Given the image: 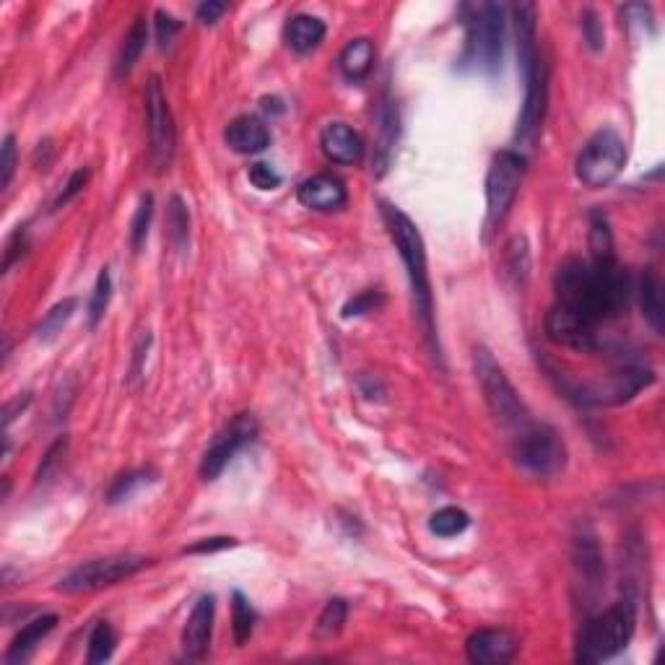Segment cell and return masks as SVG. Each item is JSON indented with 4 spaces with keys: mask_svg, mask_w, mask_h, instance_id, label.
Wrapping results in <instances>:
<instances>
[{
    "mask_svg": "<svg viewBox=\"0 0 665 665\" xmlns=\"http://www.w3.org/2000/svg\"><path fill=\"white\" fill-rule=\"evenodd\" d=\"M554 286L556 302L572 307L595 325L619 317L627 310L632 294L629 273L621 268L616 255L590 258V263L575 258L567 260L559 265Z\"/></svg>",
    "mask_w": 665,
    "mask_h": 665,
    "instance_id": "cell-1",
    "label": "cell"
},
{
    "mask_svg": "<svg viewBox=\"0 0 665 665\" xmlns=\"http://www.w3.org/2000/svg\"><path fill=\"white\" fill-rule=\"evenodd\" d=\"M382 221L388 226V234L393 245L398 247L403 265H406L408 284H411V297H414V310L419 317L421 330L432 349H437V325H434V294L432 281H429V265H427V247L421 239L419 226L403 214L401 208L393 203L382 201Z\"/></svg>",
    "mask_w": 665,
    "mask_h": 665,
    "instance_id": "cell-2",
    "label": "cell"
},
{
    "mask_svg": "<svg viewBox=\"0 0 665 665\" xmlns=\"http://www.w3.org/2000/svg\"><path fill=\"white\" fill-rule=\"evenodd\" d=\"M637 624V606L632 595H624L614 606L585 621L577 640V663H601L614 658L629 645Z\"/></svg>",
    "mask_w": 665,
    "mask_h": 665,
    "instance_id": "cell-3",
    "label": "cell"
},
{
    "mask_svg": "<svg viewBox=\"0 0 665 665\" xmlns=\"http://www.w3.org/2000/svg\"><path fill=\"white\" fill-rule=\"evenodd\" d=\"M473 369H476L478 385H481V393H484V401L489 406L491 416L502 424L504 429H512V432H523L530 424V414L525 408L523 398L515 390V385L510 382L507 372L499 367V362L491 356L489 349L478 346L473 351Z\"/></svg>",
    "mask_w": 665,
    "mask_h": 665,
    "instance_id": "cell-4",
    "label": "cell"
},
{
    "mask_svg": "<svg viewBox=\"0 0 665 665\" xmlns=\"http://www.w3.org/2000/svg\"><path fill=\"white\" fill-rule=\"evenodd\" d=\"M515 458L530 476L554 478L567 468V445L554 427L530 421L523 432L515 434Z\"/></svg>",
    "mask_w": 665,
    "mask_h": 665,
    "instance_id": "cell-5",
    "label": "cell"
},
{
    "mask_svg": "<svg viewBox=\"0 0 665 665\" xmlns=\"http://www.w3.org/2000/svg\"><path fill=\"white\" fill-rule=\"evenodd\" d=\"M523 177L525 156L520 151L504 149L491 159L489 175H486V239L510 214L517 190L523 185Z\"/></svg>",
    "mask_w": 665,
    "mask_h": 665,
    "instance_id": "cell-6",
    "label": "cell"
},
{
    "mask_svg": "<svg viewBox=\"0 0 665 665\" xmlns=\"http://www.w3.org/2000/svg\"><path fill=\"white\" fill-rule=\"evenodd\" d=\"M627 164V143L614 128H601L577 156V180L588 188H608Z\"/></svg>",
    "mask_w": 665,
    "mask_h": 665,
    "instance_id": "cell-7",
    "label": "cell"
},
{
    "mask_svg": "<svg viewBox=\"0 0 665 665\" xmlns=\"http://www.w3.org/2000/svg\"><path fill=\"white\" fill-rule=\"evenodd\" d=\"M473 16L468 19V47L465 60L484 68L497 71L504 55V24H507V6L502 3H481L471 8Z\"/></svg>",
    "mask_w": 665,
    "mask_h": 665,
    "instance_id": "cell-8",
    "label": "cell"
},
{
    "mask_svg": "<svg viewBox=\"0 0 665 665\" xmlns=\"http://www.w3.org/2000/svg\"><path fill=\"white\" fill-rule=\"evenodd\" d=\"M146 564H149V559L136 554L104 556V559H94V562H86L68 572L60 580L58 590H63V593H94V590L112 588L117 582H125L138 575Z\"/></svg>",
    "mask_w": 665,
    "mask_h": 665,
    "instance_id": "cell-9",
    "label": "cell"
},
{
    "mask_svg": "<svg viewBox=\"0 0 665 665\" xmlns=\"http://www.w3.org/2000/svg\"><path fill=\"white\" fill-rule=\"evenodd\" d=\"M146 123H149L146 128H149L151 162L156 169H167L175 159L177 130L159 76H151L146 84Z\"/></svg>",
    "mask_w": 665,
    "mask_h": 665,
    "instance_id": "cell-10",
    "label": "cell"
},
{
    "mask_svg": "<svg viewBox=\"0 0 665 665\" xmlns=\"http://www.w3.org/2000/svg\"><path fill=\"white\" fill-rule=\"evenodd\" d=\"M655 382V372L642 362H624L611 369L606 385H582L575 388V395L582 403L593 406H619L632 401L640 390L650 388Z\"/></svg>",
    "mask_w": 665,
    "mask_h": 665,
    "instance_id": "cell-11",
    "label": "cell"
},
{
    "mask_svg": "<svg viewBox=\"0 0 665 665\" xmlns=\"http://www.w3.org/2000/svg\"><path fill=\"white\" fill-rule=\"evenodd\" d=\"M258 437V419L252 414H237L208 445L206 455L201 460V478L203 481H216L226 465L239 450H245Z\"/></svg>",
    "mask_w": 665,
    "mask_h": 665,
    "instance_id": "cell-12",
    "label": "cell"
},
{
    "mask_svg": "<svg viewBox=\"0 0 665 665\" xmlns=\"http://www.w3.org/2000/svg\"><path fill=\"white\" fill-rule=\"evenodd\" d=\"M525 81V99L520 120H517V141L523 143V149H533L541 136L543 117H546V102H549V68L538 60L536 68L523 78Z\"/></svg>",
    "mask_w": 665,
    "mask_h": 665,
    "instance_id": "cell-13",
    "label": "cell"
},
{
    "mask_svg": "<svg viewBox=\"0 0 665 665\" xmlns=\"http://www.w3.org/2000/svg\"><path fill=\"white\" fill-rule=\"evenodd\" d=\"M543 325H546V336L559 346L575 351H593L598 346V325L559 302H554Z\"/></svg>",
    "mask_w": 665,
    "mask_h": 665,
    "instance_id": "cell-14",
    "label": "cell"
},
{
    "mask_svg": "<svg viewBox=\"0 0 665 665\" xmlns=\"http://www.w3.org/2000/svg\"><path fill=\"white\" fill-rule=\"evenodd\" d=\"M214 616L216 598L214 595H201L190 611L185 629H182V655L185 660H203L211 650V637H214Z\"/></svg>",
    "mask_w": 665,
    "mask_h": 665,
    "instance_id": "cell-15",
    "label": "cell"
},
{
    "mask_svg": "<svg viewBox=\"0 0 665 665\" xmlns=\"http://www.w3.org/2000/svg\"><path fill=\"white\" fill-rule=\"evenodd\" d=\"M517 637L507 629H478L465 642V655L478 665H504L517 655Z\"/></svg>",
    "mask_w": 665,
    "mask_h": 665,
    "instance_id": "cell-16",
    "label": "cell"
},
{
    "mask_svg": "<svg viewBox=\"0 0 665 665\" xmlns=\"http://www.w3.org/2000/svg\"><path fill=\"white\" fill-rule=\"evenodd\" d=\"M320 149L325 159L341 167H354L362 162L364 141L351 125L346 123H328L320 133Z\"/></svg>",
    "mask_w": 665,
    "mask_h": 665,
    "instance_id": "cell-17",
    "label": "cell"
},
{
    "mask_svg": "<svg viewBox=\"0 0 665 665\" xmlns=\"http://www.w3.org/2000/svg\"><path fill=\"white\" fill-rule=\"evenodd\" d=\"M297 198L304 208H312V211H338L349 203L346 185L333 175H315L304 180L297 190Z\"/></svg>",
    "mask_w": 665,
    "mask_h": 665,
    "instance_id": "cell-18",
    "label": "cell"
},
{
    "mask_svg": "<svg viewBox=\"0 0 665 665\" xmlns=\"http://www.w3.org/2000/svg\"><path fill=\"white\" fill-rule=\"evenodd\" d=\"M512 24H515L520 73H523L525 78L536 68L538 60H541L536 34V6H533V3H517V6H512Z\"/></svg>",
    "mask_w": 665,
    "mask_h": 665,
    "instance_id": "cell-19",
    "label": "cell"
},
{
    "mask_svg": "<svg viewBox=\"0 0 665 665\" xmlns=\"http://www.w3.org/2000/svg\"><path fill=\"white\" fill-rule=\"evenodd\" d=\"M226 146L237 154H260V151L268 149V143H271V130L268 125L260 120V117L252 115H242L234 117L229 128L224 133Z\"/></svg>",
    "mask_w": 665,
    "mask_h": 665,
    "instance_id": "cell-20",
    "label": "cell"
},
{
    "mask_svg": "<svg viewBox=\"0 0 665 665\" xmlns=\"http://www.w3.org/2000/svg\"><path fill=\"white\" fill-rule=\"evenodd\" d=\"M377 143H375V175L380 177L390 164V156H393L395 141H398V104L390 97L382 99V107L377 112Z\"/></svg>",
    "mask_w": 665,
    "mask_h": 665,
    "instance_id": "cell-21",
    "label": "cell"
},
{
    "mask_svg": "<svg viewBox=\"0 0 665 665\" xmlns=\"http://www.w3.org/2000/svg\"><path fill=\"white\" fill-rule=\"evenodd\" d=\"M372 65H375V42L367 37L351 39L349 45L343 47L341 58H338V68L351 84H362L364 78L372 73Z\"/></svg>",
    "mask_w": 665,
    "mask_h": 665,
    "instance_id": "cell-22",
    "label": "cell"
},
{
    "mask_svg": "<svg viewBox=\"0 0 665 665\" xmlns=\"http://www.w3.org/2000/svg\"><path fill=\"white\" fill-rule=\"evenodd\" d=\"M55 627H58V616L55 614L37 616L34 621H29V624H26V627L11 640V647H8L6 653V663H21V660L29 658Z\"/></svg>",
    "mask_w": 665,
    "mask_h": 665,
    "instance_id": "cell-23",
    "label": "cell"
},
{
    "mask_svg": "<svg viewBox=\"0 0 665 665\" xmlns=\"http://www.w3.org/2000/svg\"><path fill=\"white\" fill-rule=\"evenodd\" d=\"M325 39V21L310 16V13H297L286 24V45L299 55L317 50Z\"/></svg>",
    "mask_w": 665,
    "mask_h": 665,
    "instance_id": "cell-24",
    "label": "cell"
},
{
    "mask_svg": "<svg viewBox=\"0 0 665 665\" xmlns=\"http://www.w3.org/2000/svg\"><path fill=\"white\" fill-rule=\"evenodd\" d=\"M637 297H640L642 315L650 325H653L655 333H663V320H665V304H663V284H660V276L655 271L647 268L642 273L640 284H637Z\"/></svg>",
    "mask_w": 665,
    "mask_h": 665,
    "instance_id": "cell-25",
    "label": "cell"
},
{
    "mask_svg": "<svg viewBox=\"0 0 665 665\" xmlns=\"http://www.w3.org/2000/svg\"><path fill=\"white\" fill-rule=\"evenodd\" d=\"M146 42H149V24H146L143 16H138V19L133 21V26H130V32L125 34L123 47H120V55H117V63H115L117 78H125L130 71H133V68H136V63L141 60L143 50H146Z\"/></svg>",
    "mask_w": 665,
    "mask_h": 665,
    "instance_id": "cell-26",
    "label": "cell"
},
{
    "mask_svg": "<svg viewBox=\"0 0 665 665\" xmlns=\"http://www.w3.org/2000/svg\"><path fill=\"white\" fill-rule=\"evenodd\" d=\"M575 562L577 569L582 572L585 580H590V585H598L603 575V556L598 543H595L593 533H582L575 541Z\"/></svg>",
    "mask_w": 665,
    "mask_h": 665,
    "instance_id": "cell-27",
    "label": "cell"
},
{
    "mask_svg": "<svg viewBox=\"0 0 665 665\" xmlns=\"http://www.w3.org/2000/svg\"><path fill=\"white\" fill-rule=\"evenodd\" d=\"M167 229H169V239H172L175 250H180V252L188 250L190 247V211L180 195H172V198H169Z\"/></svg>",
    "mask_w": 665,
    "mask_h": 665,
    "instance_id": "cell-28",
    "label": "cell"
},
{
    "mask_svg": "<svg viewBox=\"0 0 665 665\" xmlns=\"http://www.w3.org/2000/svg\"><path fill=\"white\" fill-rule=\"evenodd\" d=\"M76 304H78L76 299H63V302L55 304V307L42 317V323L37 325V341L39 343L55 341V338L63 333L65 325H68V320L73 317V312H76Z\"/></svg>",
    "mask_w": 665,
    "mask_h": 665,
    "instance_id": "cell-29",
    "label": "cell"
},
{
    "mask_svg": "<svg viewBox=\"0 0 665 665\" xmlns=\"http://www.w3.org/2000/svg\"><path fill=\"white\" fill-rule=\"evenodd\" d=\"M255 624H258V614H255V608L250 606V601L245 598V593L234 590L232 593V629H234V642H237L239 647L250 640L252 632H255Z\"/></svg>",
    "mask_w": 665,
    "mask_h": 665,
    "instance_id": "cell-30",
    "label": "cell"
},
{
    "mask_svg": "<svg viewBox=\"0 0 665 665\" xmlns=\"http://www.w3.org/2000/svg\"><path fill=\"white\" fill-rule=\"evenodd\" d=\"M468 525H471V517H468L465 510H460V507H442V510L434 512L432 520H429V530L440 538L460 536V533L468 530Z\"/></svg>",
    "mask_w": 665,
    "mask_h": 665,
    "instance_id": "cell-31",
    "label": "cell"
},
{
    "mask_svg": "<svg viewBox=\"0 0 665 665\" xmlns=\"http://www.w3.org/2000/svg\"><path fill=\"white\" fill-rule=\"evenodd\" d=\"M346 616H349V606H346L343 598H333V601L325 603V608L320 611L315 624L317 640H333L343 629V624H346Z\"/></svg>",
    "mask_w": 665,
    "mask_h": 665,
    "instance_id": "cell-32",
    "label": "cell"
},
{
    "mask_svg": "<svg viewBox=\"0 0 665 665\" xmlns=\"http://www.w3.org/2000/svg\"><path fill=\"white\" fill-rule=\"evenodd\" d=\"M156 481V473L149 471V468H141V471H130L125 473V476H120L115 481V484L110 486V491H107V502L110 504H120V502H128L136 491H141L143 486H149Z\"/></svg>",
    "mask_w": 665,
    "mask_h": 665,
    "instance_id": "cell-33",
    "label": "cell"
},
{
    "mask_svg": "<svg viewBox=\"0 0 665 665\" xmlns=\"http://www.w3.org/2000/svg\"><path fill=\"white\" fill-rule=\"evenodd\" d=\"M115 647L117 634L115 629H112V624L110 621H99L89 637V655H86V660H89V663H107V660L112 658V653H115Z\"/></svg>",
    "mask_w": 665,
    "mask_h": 665,
    "instance_id": "cell-34",
    "label": "cell"
},
{
    "mask_svg": "<svg viewBox=\"0 0 665 665\" xmlns=\"http://www.w3.org/2000/svg\"><path fill=\"white\" fill-rule=\"evenodd\" d=\"M590 255H593V258L616 255L614 234H611L606 214H601V211H593V216H590Z\"/></svg>",
    "mask_w": 665,
    "mask_h": 665,
    "instance_id": "cell-35",
    "label": "cell"
},
{
    "mask_svg": "<svg viewBox=\"0 0 665 665\" xmlns=\"http://www.w3.org/2000/svg\"><path fill=\"white\" fill-rule=\"evenodd\" d=\"M112 299V276L110 268H102L97 276V284H94V291H91V302H89V325L91 328H97L99 320L104 317L107 307H110Z\"/></svg>",
    "mask_w": 665,
    "mask_h": 665,
    "instance_id": "cell-36",
    "label": "cell"
},
{
    "mask_svg": "<svg viewBox=\"0 0 665 665\" xmlns=\"http://www.w3.org/2000/svg\"><path fill=\"white\" fill-rule=\"evenodd\" d=\"M151 216H154V195L146 193L141 195V203L136 208V216H133V224H130V245H133V252H138L149 237V226H151Z\"/></svg>",
    "mask_w": 665,
    "mask_h": 665,
    "instance_id": "cell-37",
    "label": "cell"
},
{
    "mask_svg": "<svg viewBox=\"0 0 665 665\" xmlns=\"http://www.w3.org/2000/svg\"><path fill=\"white\" fill-rule=\"evenodd\" d=\"M385 304V294L377 289H367L362 291V294H356L354 299H349L346 302V307H343V317L349 320V317H362V315H369V312H377Z\"/></svg>",
    "mask_w": 665,
    "mask_h": 665,
    "instance_id": "cell-38",
    "label": "cell"
},
{
    "mask_svg": "<svg viewBox=\"0 0 665 665\" xmlns=\"http://www.w3.org/2000/svg\"><path fill=\"white\" fill-rule=\"evenodd\" d=\"M530 271V252L525 237H515L510 245V273L515 276L517 284H525Z\"/></svg>",
    "mask_w": 665,
    "mask_h": 665,
    "instance_id": "cell-39",
    "label": "cell"
},
{
    "mask_svg": "<svg viewBox=\"0 0 665 665\" xmlns=\"http://www.w3.org/2000/svg\"><path fill=\"white\" fill-rule=\"evenodd\" d=\"M182 32V21L169 11H156V42L162 50H167Z\"/></svg>",
    "mask_w": 665,
    "mask_h": 665,
    "instance_id": "cell-40",
    "label": "cell"
},
{
    "mask_svg": "<svg viewBox=\"0 0 665 665\" xmlns=\"http://www.w3.org/2000/svg\"><path fill=\"white\" fill-rule=\"evenodd\" d=\"M89 177H91V172L86 167L76 169V172H73V175L68 177V182H65V185H63V190H60L58 198H55V208L68 206V203H71L73 198H76V195L84 193V188H86V185H89Z\"/></svg>",
    "mask_w": 665,
    "mask_h": 665,
    "instance_id": "cell-41",
    "label": "cell"
},
{
    "mask_svg": "<svg viewBox=\"0 0 665 665\" xmlns=\"http://www.w3.org/2000/svg\"><path fill=\"white\" fill-rule=\"evenodd\" d=\"M582 34H585V42L590 45V50L598 52L603 50L606 45V32H603V21L598 19V13L595 11H585L582 13Z\"/></svg>",
    "mask_w": 665,
    "mask_h": 665,
    "instance_id": "cell-42",
    "label": "cell"
},
{
    "mask_svg": "<svg viewBox=\"0 0 665 665\" xmlns=\"http://www.w3.org/2000/svg\"><path fill=\"white\" fill-rule=\"evenodd\" d=\"M16 138L8 133L3 138V154H0V188L6 190L13 180V172H16Z\"/></svg>",
    "mask_w": 665,
    "mask_h": 665,
    "instance_id": "cell-43",
    "label": "cell"
},
{
    "mask_svg": "<svg viewBox=\"0 0 665 665\" xmlns=\"http://www.w3.org/2000/svg\"><path fill=\"white\" fill-rule=\"evenodd\" d=\"M250 182L258 190H276L278 185H281V175H278L271 164L258 162L250 167Z\"/></svg>",
    "mask_w": 665,
    "mask_h": 665,
    "instance_id": "cell-44",
    "label": "cell"
},
{
    "mask_svg": "<svg viewBox=\"0 0 665 665\" xmlns=\"http://www.w3.org/2000/svg\"><path fill=\"white\" fill-rule=\"evenodd\" d=\"M65 450H68V440L65 437H60L55 445H50V450H47V455L42 458V463H39V471H37V481H47L50 478V473L55 471V465L60 463V458L65 455Z\"/></svg>",
    "mask_w": 665,
    "mask_h": 665,
    "instance_id": "cell-45",
    "label": "cell"
},
{
    "mask_svg": "<svg viewBox=\"0 0 665 665\" xmlns=\"http://www.w3.org/2000/svg\"><path fill=\"white\" fill-rule=\"evenodd\" d=\"M232 546H237V541H234V538H226V536L203 538V541L188 546V549H185V554H216V551L232 549Z\"/></svg>",
    "mask_w": 665,
    "mask_h": 665,
    "instance_id": "cell-46",
    "label": "cell"
},
{
    "mask_svg": "<svg viewBox=\"0 0 665 665\" xmlns=\"http://www.w3.org/2000/svg\"><path fill=\"white\" fill-rule=\"evenodd\" d=\"M24 252H26V232L19 226V232L13 234L11 239H8L6 258H3V268H6V271H11V265L16 263V260H19L21 255H24Z\"/></svg>",
    "mask_w": 665,
    "mask_h": 665,
    "instance_id": "cell-47",
    "label": "cell"
},
{
    "mask_svg": "<svg viewBox=\"0 0 665 665\" xmlns=\"http://www.w3.org/2000/svg\"><path fill=\"white\" fill-rule=\"evenodd\" d=\"M224 13L226 3H221V0H203L201 6L195 8V16H198V21H203V24H216Z\"/></svg>",
    "mask_w": 665,
    "mask_h": 665,
    "instance_id": "cell-48",
    "label": "cell"
},
{
    "mask_svg": "<svg viewBox=\"0 0 665 665\" xmlns=\"http://www.w3.org/2000/svg\"><path fill=\"white\" fill-rule=\"evenodd\" d=\"M50 164H52V143L50 141L39 143V149L34 151V167L47 169Z\"/></svg>",
    "mask_w": 665,
    "mask_h": 665,
    "instance_id": "cell-49",
    "label": "cell"
}]
</instances>
